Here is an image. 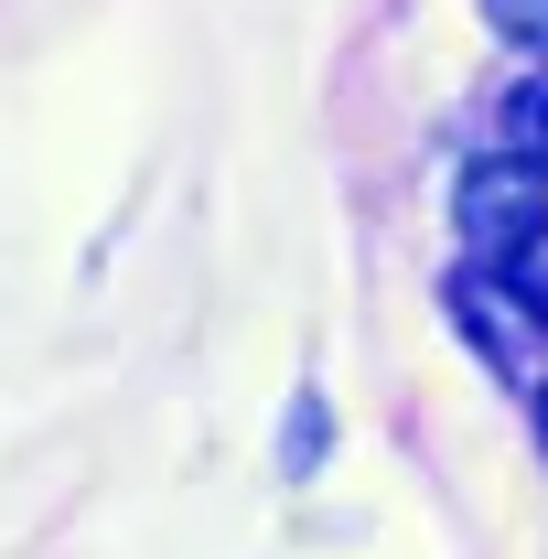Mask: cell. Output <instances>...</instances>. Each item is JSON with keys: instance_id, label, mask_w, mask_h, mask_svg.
<instances>
[{"instance_id": "obj_5", "label": "cell", "mask_w": 548, "mask_h": 559, "mask_svg": "<svg viewBox=\"0 0 548 559\" xmlns=\"http://www.w3.org/2000/svg\"><path fill=\"white\" fill-rule=\"evenodd\" d=\"M279 463H290V474H312V463H323V399H301V409H290V441H279Z\"/></svg>"}, {"instance_id": "obj_4", "label": "cell", "mask_w": 548, "mask_h": 559, "mask_svg": "<svg viewBox=\"0 0 548 559\" xmlns=\"http://www.w3.org/2000/svg\"><path fill=\"white\" fill-rule=\"evenodd\" d=\"M484 22H495L516 55H548V0H484Z\"/></svg>"}, {"instance_id": "obj_6", "label": "cell", "mask_w": 548, "mask_h": 559, "mask_svg": "<svg viewBox=\"0 0 548 559\" xmlns=\"http://www.w3.org/2000/svg\"><path fill=\"white\" fill-rule=\"evenodd\" d=\"M538 441H548V377H538Z\"/></svg>"}, {"instance_id": "obj_2", "label": "cell", "mask_w": 548, "mask_h": 559, "mask_svg": "<svg viewBox=\"0 0 548 559\" xmlns=\"http://www.w3.org/2000/svg\"><path fill=\"white\" fill-rule=\"evenodd\" d=\"M452 301V323H463V345L495 366V377H538V355H548V312L516 290V280L495 270V259H474V270L441 290Z\"/></svg>"}, {"instance_id": "obj_3", "label": "cell", "mask_w": 548, "mask_h": 559, "mask_svg": "<svg viewBox=\"0 0 548 559\" xmlns=\"http://www.w3.org/2000/svg\"><path fill=\"white\" fill-rule=\"evenodd\" d=\"M505 151H516V162H538V173H548V75H527V86L505 97Z\"/></svg>"}, {"instance_id": "obj_1", "label": "cell", "mask_w": 548, "mask_h": 559, "mask_svg": "<svg viewBox=\"0 0 548 559\" xmlns=\"http://www.w3.org/2000/svg\"><path fill=\"white\" fill-rule=\"evenodd\" d=\"M452 226H463L474 259H516V248H538V237H548V173H538V162H516V151H484L474 173L452 183Z\"/></svg>"}]
</instances>
